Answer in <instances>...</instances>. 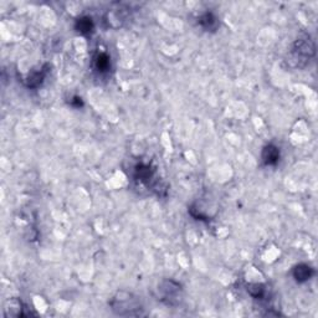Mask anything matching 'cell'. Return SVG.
Listing matches in <instances>:
<instances>
[{"label":"cell","instance_id":"6da1fadb","mask_svg":"<svg viewBox=\"0 0 318 318\" xmlns=\"http://www.w3.org/2000/svg\"><path fill=\"white\" fill-rule=\"evenodd\" d=\"M110 306L112 311L119 316H140L143 311L139 298L133 293L124 291L116 293L115 297L111 299Z\"/></svg>","mask_w":318,"mask_h":318},{"label":"cell","instance_id":"7a4b0ae2","mask_svg":"<svg viewBox=\"0 0 318 318\" xmlns=\"http://www.w3.org/2000/svg\"><path fill=\"white\" fill-rule=\"evenodd\" d=\"M316 54V46L308 36L299 38L293 42L290 54V63L293 67H303L312 56Z\"/></svg>","mask_w":318,"mask_h":318},{"label":"cell","instance_id":"3957f363","mask_svg":"<svg viewBox=\"0 0 318 318\" xmlns=\"http://www.w3.org/2000/svg\"><path fill=\"white\" fill-rule=\"evenodd\" d=\"M159 299L164 303L176 306L183 299V288L178 282L173 280H164L158 286Z\"/></svg>","mask_w":318,"mask_h":318},{"label":"cell","instance_id":"277c9868","mask_svg":"<svg viewBox=\"0 0 318 318\" xmlns=\"http://www.w3.org/2000/svg\"><path fill=\"white\" fill-rule=\"evenodd\" d=\"M280 148L275 144H267L265 145L264 149H262L261 158L264 162L265 166H276L280 162Z\"/></svg>","mask_w":318,"mask_h":318},{"label":"cell","instance_id":"5b68a950","mask_svg":"<svg viewBox=\"0 0 318 318\" xmlns=\"http://www.w3.org/2000/svg\"><path fill=\"white\" fill-rule=\"evenodd\" d=\"M49 65H44L40 70L33 71L31 73H29L28 77L25 80V85L30 89H36L40 85L44 82L45 77H46L47 72H49Z\"/></svg>","mask_w":318,"mask_h":318},{"label":"cell","instance_id":"8992f818","mask_svg":"<svg viewBox=\"0 0 318 318\" xmlns=\"http://www.w3.org/2000/svg\"><path fill=\"white\" fill-rule=\"evenodd\" d=\"M292 275L297 282L302 283L308 281L314 275V270L307 264H298L293 267Z\"/></svg>","mask_w":318,"mask_h":318},{"label":"cell","instance_id":"52a82bcc","mask_svg":"<svg viewBox=\"0 0 318 318\" xmlns=\"http://www.w3.org/2000/svg\"><path fill=\"white\" fill-rule=\"evenodd\" d=\"M198 24L205 31H215L219 26V20L211 12H206L198 18Z\"/></svg>","mask_w":318,"mask_h":318},{"label":"cell","instance_id":"ba28073f","mask_svg":"<svg viewBox=\"0 0 318 318\" xmlns=\"http://www.w3.org/2000/svg\"><path fill=\"white\" fill-rule=\"evenodd\" d=\"M154 176V172L150 168L148 164H137L136 169H134V177L137 180H139L140 183H144V184H149L150 179Z\"/></svg>","mask_w":318,"mask_h":318},{"label":"cell","instance_id":"9c48e42d","mask_svg":"<svg viewBox=\"0 0 318 318\" xmlns=\"http://www.w3.org/2000/svg\"><path fill=\"white\" fill-rule=\"evenodd\" d=\"M75 29L80 34H82V35H89V34H91L95 29L94 20L90 17L78 18V19L76 20Z\"/></svg>","mask_w":318,"mask_h":318},{"label":"cell","instance_id":"30bf717a","mask_svg":"<svg viewBox=\"0 0 318 318\" xmlns=\"http://www.w3.org/2000/svg\"><path fill=\"white\" fill-rule=\"evenodd\" d=\"M95 67L99 72H107L111 67V59L106 52H101L95 57Z\"/></svg>","mask_w":318,"mask_h":318},{"label":"cell","instance_id":"8fae6325","mask_svg":"<svg viewBox=\"0 0 318 318\" xmlns=\"http://www.w3.org/2000/svg\"><path fill=\"white\" fill-rule=\"evenodd\" d=\"M248 292L253 296L254 298H262L265 295V288L262 285H259V283H254V285H249L248 286Z\"/></svg>","mask_w":318,"mask_h":318},{"label":"cell","instance_id":"7c38bea8","mask_svg":"<svg viewBox=\"0 0 318 318\" xmlns=\"http://www.w3.org/2000/svg\"><path fill=\"white\" fill-rule=\"evenodd\" d=\"M71 105L72 106H75V107H82V106H84V102H82V99L81 97H77V96H75L72 99V101H71Z\"/></svg>","mask_w":318,"mask_h":318}]
</instances>
